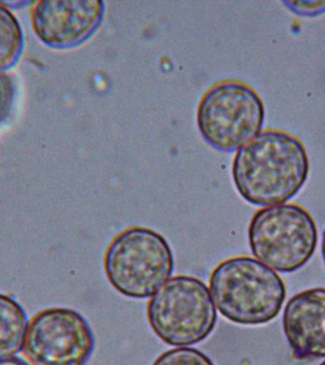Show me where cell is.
I'll return each instance as SVG.
<instances>
[{"label":"cell","mask_w":325,"mask_h":365,"mask_svg":"<svg viewBox=\"0 0 325 365\" xmlns=\"http://www.w3.org/2000/svg\"><path fill=\"white\" fill-rule=\"evenodd\" d=\"M309 160L302 143L282 130L262 131L237 151L234 184L242 198L259 207L285 204L306 181Z\"/></svg>","instance_id":"6da1fadb"},{"label":"cell","mask_w":325,"mask_h":365,"mask_svg":"<svg viewBox=\"0 0 325 365\" xmlns=\"http://www.w3.org/2000/svg\"><path fill=\"white\" fill-rule=\"evenodd\" d=\"M211 296L228 321L264 324L279 315L287 296L284 281L259 259L237 256L220 262L210 278Z\"/></svg>","instance_id":"7a4b0ae2"},{"label":"cell","mask_w":325,"mask_h":365,"mask_svg":"<svg viewBox=\"0 0 325 365\" xmlns=\"http://www.w3.org/2000/svg\"><path fill=\"white\" fill-rule=\"evenodd\" d=\"M104 268L108 282L122 295L150 298L172 275V250L155 230L128 227L108 245Z\"/></svg>","instance_id":"3957f363"},{"label":"cell","mask_w":325,"mask_h":365,"mask_svg":"<svg viewBox=\"0 0 325 365\" xmlns=\"http://www.w3.org/2000/svg\"><path fill=\"white\" fill-rule=\"evenodd\" d=\"M148 324L171 346H187L207 339L217 322V311L207 284L195 277L177 275L151 297Z\"/></svg>","instance_id":"277c9868"},{"label":"cell","mask_w":325,"mask_h":365,"mask_svg":"<svg viewBox=\"0 0 325 365\" xmlns=\"http://www.w3.org/2000/svg\"><path fill=\"white\" fill-rule=\"evenodd\" d=\"M253 255L279 272L304 267L315 252L318 231L313 217L301 205L282 204L257 211L248 227Z\"/></svg>","instance_id":"5b68a950"},{"label":"cell","mask_w":325,"mask_h":365,"mask_svg":"<svg viewBox=\"0 0 325 365\" xmlns=\"http://www.w3.org/2000/svg\"><path fill=\"white\" fill-rule=\"evenodd\" d=\"M264 106L244 83L227 80L205 93L197 110L202 138L215 150L233 153L262 133Z\"/></svg>","instance_id":"8992f818"},{"label":"cell","mask_w":325,"mask_h":365,"mask_svg":"<svg viewBox=\"0 0 325 365\" xmlns=\"http://www.w3.org/2000/svg\"><path fill=\"white\" fill-rule=\"evenodd\" d=\"M94 349L87 319L70 308L40 311L28 322L22 351L31 365H85Z\"/></svg>","instance_id":"52a82bcc"},{"label":"cell","mask_w":325,"mask_h":365,"mask_svg":"<svg viewBox=\"0 0 325 365\" xmlns=\"http://www.w3.org/2000/svg\"><path fill=\"white\" fill-rule=\"evenodd\" d=\"M101 0H51L31 2L30 22L37 38L48 47L65 50L90 39L102 25Z\"/></svg>","instance_id":"ba28073f"},{"label":"cell","mask_w":325,"mask_h":365,"mask_svg":"<svg viewBox=\"0 0 325 365\" xmlns=\"http://www.w3.org/2000/svg\"><path fill=\"white\" fill-rule=\"evenodd\" d=\"M282 327L299 359L325 358V288L293 296L285 307Z\"/></svg>","instance_id":"9c48e42d"},{"label":"cell","mask_w":325,"mask_h":365,"mask_svg":"<svg viewBox=\"0 0 325 365\" xmlns=\"http://www.w3.org/2000/svg\"><path fill=\"white\" fill-rule=\"evenodd\" d=\"M28 317L14 299L0 294V359L14 356L22 350Z\"/></svg>","instance_id":"30bf717a"},{"label":"cell","mask_w":325,"mask_h":365,"mask_svg":"<svg viewBox=\"0 0 325 365\" xmlns=\"http://www.w3.org/2000/svg\"><path fill=\"white\" fill-rule=\"evenodd\" d=\"M24 46L21 26L8 6L0 2V71L17 62Z\"/></svg>","instance_id":"8fae6325"},{"label":"cell","mask_w":325,"mask_h":365,"mask_svg":"<svg viewBox=\"0 0 325 365\" xmlns=\"http://www.w3.org/2000/svg\"><path fill=\"white\" fill-rule=\"evenodd\" d=\"M153 365H214L211 359L195 348H175L162 353Z\"/></svg>","instance_id":"7c38bea8"},{"label":"cell","mask_w":325,"mask_h":365,"mask_svg":"<svg viewBox=\"0 0 325 365\" xmlns=\"http://www.w3.org/2000/svg\"><path fill=\"white\" fill-rule=\"evenodd\" d=\"M14 83L10 74L0 71V124L5 122L13 110Z\"/></svg>","instance_id":"4fadbf2b"},{"label":"cell","mask_w":325,"mask_h":365,"mask_svg":"<svg viewBox=\"0 0 325 365\" xmlns=\"http://www.w3.org/2000/svg\"><path fill=\"white\" fill-rule=\"evenodd\" d=\"M284 3L293 13L301 16H316L325 13V0H289Z\"/></svg>","instance_id":"5bb4252c"},{"label":"cell","mask_w":325,"mask_h":365,"mask_svg":"<svg viewBox=\"0 0 325 365\" xmlns=\"http://www.w3.org/2000/svg\"><path fill=\"white\" fill-rule=\"evenodd\" d=\"M0 365H29L24 359L11 356V358L0 359Z\"/></svg>","instance_id":"9a60e30c"},{"label":"cell","mask_w":325,"mask_h":365,"mask_svg":"<svg viewBox=\"0 0 325 365\" xmlns=\"http://www.w3.org/2000/svg\"><path fill=\"white\" fill-rule=\"evenodd\" d=\"M321 252H322V257H324V262H325V230L324 232V236H322Z\"/></svg>","instance_id":"2e32d148"},{"label":"cell","mask_w":325,"mask_h":365,"mask_svg":"<svg viewBox=\"0 0 325 365\" xmlns=\"http://www.w3.org/2000/svg\"><path fill=\"white\" fill-rule=\"evenodd\" d=\"M321 365H325V361Z\"/></svg>","instance_id":"e0dca14e"}]
</instances>
